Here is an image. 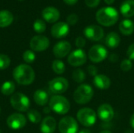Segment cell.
Listing matches in <instances>:
<instances>
[{"instance_id": "cell-34", "label": "cell", "mask_w": 134, "mask_h": 133, "mask_svg": "<svg viewBox=\"0 0 134 133\" xmlns=\"http://www.w3.org/2000/svg\"><path fill=\"white\" fill-rule=\"evenodd\" d=\"M86 45V40L84 38L82 37H78L75 40V45L79 48V49H82Z\"/></svg>"}, {"instance_id": "cell-35", "label": "cell", "mask_w": 134, "mask_h": 133, "mask_svg": "<svg viewBox=\"0 0 134 133\" xmlns=\"http://www.w3.org/2000/svg\"><path fill=\"white\" fill-rule=\"evenodd\" d=\"M100 2V0H85L86 5L90 7V8L97 7L99 5Z\"/></svg>"}, {"instance_id": "cell-40", "label": "cell", "mask_w": 134, "mask_h": 133, "mask_svg": "<svg viewBox=\"0 0 134 133\" xmlns=\"http://www.w3.org/2000/svg\"><path fill=\"white\" fill-rule=\"evenodd\" d=\"M130 125H131V127L134 129V113L133 114V115L131 116V118H130Z\"/></svg>"}, {"instance_id": "cell-28", "label": "cell", "mask_w": 134, "mask_h": 133, "mask_svg": "<svg viewBox=\"0 0 134 133\" xmlns=\"http://www.w3.org/2000/svg\"><path fill=\"white\" fill-rule=\"evenodd\" d=\"M27 118H28V120L34 123V124H38L41 122L42 120V116H41V114L35 111V110H31L27 112Z\"/></svg>"}, {"instance_id": "cell-37", "label": "cell", "mask_w": 134, "mask_h": 133, "mask_svg": "<svg viewBox=\"0 0 134 133\" xmlns=\"http://www.w3.org/2000/svg\"><path fill=\"white\" fill-rule=\"evenodd\" d=\"M88 72L92 76H96L97 74V68L93 65H90L88 67Z\"/></svg>"}, {"instance_id": "cell-17", "label": "cell", "mask_w": 134, "mask_h": 133, "mask_svg": "<svg viewBox=\"0 0 134 133\" xmlns=\"http://www.w3.org/2000/svg\"><path fill=\"white\" fill-rule=\"evenodd\" d=\"M43 19L48 23H55L60 18V12L57 9L49 6L43 9L42 13Z\"/></svg>"}, {"instance_id": "cell-10", "label": "cell", "mask_w": 134, "mask_h": 133, "mask_svg": "<svg viewBox=\"0 0 134 133\" xmlns=\"http://www.w3.org/2000/svg\"><path fill=\"white\" fill-rule=\"evenodd\" d=\"M49 45V40L47 37L43 35L34 36L30 41V47L33 51L42 52L48 49Z\"/></svg>"}, {"instance_id": "cell-8", "label": "cell", "mask_w": 134, "mask_h": 133, "mask_svg": "<svg viewBox=\"0 0 134 133\" xmlns=\"http://www.w3.org/2000/svg\"><path fill=\"white\" fill-rule=\"evenodd\" d=\"M68 81L62 77L55 78L51 80L49 83V89L53 94L59 95L66 92L68 89Z\"/></svg>"}, {"instance_id": "cell-6", "label": "cell", "mask_w": 134, "mask_h": 133, "mask_svg": "<svg viewBox=\"0 0 134 133\" xmlns=\"http://www.w3.org/2000/svg\"><path fill=\"white\" fill-rule=\"evenodd\" d=\"M77 119L83 126L90 127L95 124L97 120V114L93 109L85 107L80 109L78 111Z\"/></svg>"}, {"instance_id": "cell-14", "label": "cell", "mask_w": 134, "mask_h": 133, "mask_svg": "<svg viewBox=\"0 0 134 133\" xmlns=\"http://www.w3.org/2000/svg\"><path fill=\"white\" fill-rule=\"evenodd\" d=\"M69 33V25L65 22H58L51 28V34L56 38H62Z\"/></svg>"}, {"instance_id": "cell-9", "label": "cell", "mask_w": 134, "mask_h": 133, "mask_svg": "<svg viewBox=\"0 0 134 133\" xmlns=\"http://www.w3.org/2000/svg\"><path fill=\"white\" fill-rule=\"evenodd\" d=\"M58 128L60 133H77L79 129L76 120L70 116L63 118L59 122Z\"/></svg>"}, {"instance_id": "cell-43", "label": "cell", "mask_w": 134, "mask_h": 133, "mask_svg": "<svg viewBox=\"0 0 134 133\" xmlns=\"http://www.w3.org/2000/svg\"><path fill=\"white\" fill-rule=\"evenodd\" d=\"M100 133H112V132H111L110 131H108V130H104V131H102V132H100Z\"/></svg>"}, {"instance_id": "cell-1", "label": "cell", "mask_w": 134, "mask_h": 133, "mask_svg": "<svg viewBox=\"0 0 134 133\" xmlns=\"http://www.w3.org/2000/svg\"><path fill=\"white\" fill-rule=\"evenodd\" d=\"M13 76L14 80L20 85H31L35 78L33 68L27 64H20L13 69Z\"/></svg>"}, {"instance_id": "cell-27", "label": "cell", "mask_w": 134, "mask_h": 133, "mask_svg": "<svg viewBox=\"0 0 134 133\" xmlns=\"http://www.w3.org/2000/svg\"><path fill=\"white\" fill-rule=\"evenodd\" d=\"M72 78H73V80L75 82H77V83H82L86 79V74L80 68L75 69L72 72Z\"/></svg>"}, {"instance_id": "cell-7", "label": "cell", "mask_w": 134, "mask_h": 133, "mask_svg": "<svg viewBox=\"0 0 134 133\" xmlns=\"http://www.w3.org/2000/svg\"><path fill=\"white\" fill-rule=\"evenodd\" d=\"M108 56L107 49L101 45H95L90 48L88 53L89 59L93 63H100Z\"/></svg>"}, {"instance_id": "cell-16", "label": "cell", "mask_w": 134, "mask_h": 133, "mask_svg": "<svg viewBox=\"0 0 134 133\" xmlns=\"http://www.w3.org/2000/svg\"><path fill=\"white\" fill-rule=\"evenodd\" d=\"M97 115L99 118L103 122H110L112 120L115 115L114 110L110 104H101L97 110Z\"/></svg>"}, {"instance_id": "cell-2", "label": "cell", "mask_w": 134, "mask_h": 133, "mask_svg": "<svg viewBox=\"0 0 134 133\" xmlns=\"http://www.w3.org/2000/svg\"><path fill=\"white\" fill-rule=\"evenodd\" d=\"M96 19L100 24L105 27H110L118 21L119 13L116 9L113 7H104L97 11L96 13Z\"/></svg>"}, {"instance_id": "cell-30", "label": "cell", "mask_w": 134, "mask_h": 133, "mask_svg": "<svg viewBox=\"0 0 134 133\" xmlns=\"http://www.w3.org/2000/svg\"><path fill=\"white\" fill-rule=\"evenodd\" d=\"M23 60L27 63H31L35 60V54L32 50H26L23 53Z\"/></svg>"}, {"instance_id": "cell-38", "label": "cell", "mask_w": 134, "mask_h": 133, "mask_svg": "<svg viewBox=\"0 0 134 133\" xmlns=\"http://www.w3.org/2000/svg\"><path fill=\"white\" fill-rule=\"evenodd\" d=\"M118 59H119L118 56H117L116 54H115V53L111 54L110 56H109V60H110L111 62H116V61H118Z\"/></svg>"}, {"instance_id": "cell-20", "label": "cell", "mask_w": 134, "mask_h": 133, "mask_svg": "<svg viewBox=\"0 0 134 133\" xmlns=\"http://www.w3.org/2000/svg\"><path fill=\"white\" fill-rule=\"evenodd\" d=\"M120 12L125 17H131L134 16V0H126L122 2L120 6Z\"/></svg>"}, {"instance_id": "cell-36", "label": "cell", "mask_w": 134, "mask_h": 133, "mask_svg": "<svg viewBox=\"0 0 134 133\" xmlns=\"http://www.w3.org/2000/svg\"><path fill=\"white\" fill-rule=\"evenodd\" d=\"M127 56L130 60H134V43L129 46L127 49Z\"/></svg>"}, {"instance_id": "cell-33", "label": "cell", "mask_w": 134, "mask_h": 133, "mask_svg": "<svg viewBox=\"0 0 134 133\" xmlns=\"http://www.w3.org/2000/svg\"><path fill=\"white\" fill-rule=\"evenodd\" d=\"M79 20V16L75 13H71L70 14L68 18H67V24L68 25H75Z\"/></svg>"}, {"instance_id": "cell-25", "label": "cell", "mask_w": 134, "mask_h": 133, "mask_svg": "<svg viewBox=\"0 0 134 133\" xmlns=\"http://www.w3.org/2000/svg\"><path fill=\"white\" fill-rule=\"evenodd\" d=\"M15 91V85L11 81L5 82L1 86V92L5 96H9Z\"/></svg>"}, {"instance_id": "cell-39", "label": "cell", "mask_w": 134, "mask_h": 133, "mask_svg": "<svg viewBox=\"0 0 134 133\" xmlns=\"http://www.w3.org/2000/svg\"><path fill=\"white\" fill-rule=\"evenodd\" d=\"M64 2L69 5H73L77 3L78 0H64Z\"/></svg>"}, {"instance_id": "cell-19", "label": "cell", "mask_w": 134, "mask_h": 133, "mask_svg": "<svg viewBox=\"0 0 134 133\" xmlns=\"http://www.w3.org/2000/svg\"><path fill=\"white\" fill-rule=\"evenodd\" d=\"M93 84L97 89L106 90L111 86V80L105 74H97L93 78Z\"/></svg>"}, {"instance_id": "cell-41", "label": "cell", "mask_w": 134, "mask_h": 133, "mask_svg": "<svg viewBox=\"0 0 134 133\" xmlns=\"http://www.w3.org/2000/svg\"><path fill=\"white\" fill-rule=\"evenodd\" d=\"M104 2H105V3L108 4V5H111V4L114 3L115 0H104Z\"/></svg>"}, {"instance_id": "cell-15", "label": "cell", "mask_w": 134, "mask_h": 133, "mask_svg": "<svg viewBox=\"0 0 134 133\" xmlns=\"http://www.w3.org/2000/svg\"><path fill=\"white\" fill-rule=\"evenodd\" d=\"M71 45L67 41H61L57 42L53 49V54L57 58L65 57L71 51Z\"/></svg>"}, {"instance_id": "cell-44", "label": "cell", "mask_w": 134, "mask_h": 133, "mask_svg": "<svg viewBox=\"0 0 134 133\" xmlns=\"http://www.w3.org/2000/svg\"><path fill=\"white\" fill-rule=\"evenodd\" d=\"M0 112H1V107H0Z\"/></svg>"}, {"instance_id": "cell-31", "label": "cell", "mask_w": 134, "mask_h": 133, "mask_svg": "<svg viewBox=\"0 0 134 133\" xmlns=\"http://www.w3.org/2000/svg\"><path fill=\"white\" fill-rule=\"evenodd\" d=\"M10 58L5 54H0V70H5L6 69L9 64H10Z\"/></svg>"}, {"instance_id": "cell-24", "label": "cell", "mask_w": 134, "mask_h": 133, "mask_svg": "<svg viewBox=\"0 0 134 133\" xmlns=\"http://www.w3.org/2000/svg\"><path fill=\"white\" fill-rule=\"evenodd\" d=\"M119 30L124 35H130L134 31V23L130 20H124L119 24Z\"/></svg>"}, {"instance_id": "cell-22", "label": "cell", "mask_w": 134, "mask_h": 133, "mask_svg": "<svg viewBox=\"0 0 134 133\" xmlns=\"http://www.w3.org/2000/svg\"><path fill=\"white\" fill-rule=\"evenodd\" d=\"M121 39L119 35L115 32H110L107 34L105 38V43L108 47L111 49L117 48L120 44Z\"/></svg>"}, {"instance_id": "cell-11", "label": "cell", "mask_w": 134, "mask_h": 133, "mask_svg": "<svg viewBox=\"0 0 134 133\" xmlns=\"http://www.w3.org/2000/svg\"><path fill=\"white\" fill-rule=\"evenodd\" d=\"M6 123L9 129L13 130H17L25 126L27 123V120L23 114L14 113L8 117L6 120Z\"/></svg>"}, {"instance_id": "cell-45", "label": "cell", "mask_w": 134, "mask_h": 133, "mask_svg": "<svg viewBox=\"0 0 134 133\" xmlns=\"http://www.w3.org/2000/svg\"><path fill=\"white\" fill-rule=\"evenodd\" d=\"M19 1H23V0H19Z\"/></svg>"}, {"instance_id": "cell-18", "label": "cell", "mask_w": 134, "mask_h": 133, "mask_svg": "<svg viewBox=\"0 0 134 133\" xmlns=\"http://www.w3.org/2000/svg\"><path fill=\"white\" fill-rule=\"evenodd\" d=\"M57 122L51 116L46 117L41 123L40 130L42 133H53L56 130Z\"/></svg>"}, {"instance_id": "cell-26", "label": "cell", "mask_w": 134, "mask_h": 133, "mask_svg": "<svg viewBox=\"0 0 134 133\" xmlns=\"http://www.w3.org/2000/svg\"><path fill=\"white\" fill-rule=\"evenodd\" d=\"M52 69L56 74H61L65 71V65L63 61L60 60H55L52 63Z\"/></svg>"}, {"instance_id": "cell-12", "label": "cell", "mask_w": 134, "mask_h": 133, "mask_svg": "<svg viewBox=\"0 0 134 133\" xmlns=\"http://www.w3.org/2000/svg\"><path fill=\"white\" fill-rule=\"evenodd\" d=\"M87 60V56L86 53L82 49H78L74 50L68 58V62L70 65L73 67L82 66L86 63Z\"/></svg>"}, {"instance_id": "cell-5", "label": "cell", "mask_w": 134, "mask_h": 133, "mask_svg": "<svg viewBox=\"0 0 134 133\" xmlns=\"http://www.w3.org/2000/svg\"><path fill=\"white\" fill-rule=\"evenodd\" d=\"M10 104L13 109L20 112H24L28 111L30 107V100L26 95L21 92H16L12 95L10 98Z\"/></svg>"}, {"instance_id": "cell-3", "label": "cell", "mask_w": 134, "mask_h": 133, "mask_svg": "<svg viewBox=\"0 0 134 133\" xmlns=\"http://www.w3.org/2000/svg\"><path fill=\"white\" fill-rule=\"evenodd\" d=\"M49 108L57 114H65L70 110V103L67 98L60 95H55L49 100Z\"/></svg>"}, {"instance_id": "cell-29", "label": "cell", "mask_w": 134, "mask_h": 133, "mask_svg": "<svg viewBox=\"0 0 134 133\" xmlns=\"http://www.w3.org/2000/svg\"><path fill=\"white\" fill-rule=\"evenodd\" d=\"M33 27H34V30H35V32H37L38 34H41V33H43L46 31V24H45V22L43 20H42L40 19H38L34 22Z\"/></svg>"}, {"instance_id": "cell-13", "label": "cell", "mask_w": 134, "mask_h": 133, "mask_svg": "<svg viewBox=\"0 0 134 133\" xmlns=\"http://www.w3.org/2000/svg\"><path fill=\"white\" fill-rule=\"evenodd\" d=\"M83 33L88 39L93 42L101 40L104 35L103 28L97 25H90L86 27L84 29Z\"/></svg>"}, {"instance_id": "cell-42", "label": "cell", "mask_w": 134, "mask_h": 133, "mask_svg": "<svg viewBox=\"0 0 134 133\" xmlns=\"http://www.w3.org/2000/svg\"><path fill=\"white\" fill-rule=\"evenodd\" d=\"M79 133H91V132L90 130H88V129H82Z\"/></svg>"}, {"instance_id": "cell-21", "label": "cell", "mask_w": 134, "mask_h": 133, "mask_svg": "<svg viewBox=\"0 0 134 133\" xmlns=\"http://www.w3.org/2000/svg\"><path fill=\"white\" fill-rule=\"evenodd\" d=\"M34 100L36 104L39 106H45L49 101V95L45 90H36L33 96Z\"/></svg>"}, {"instance_id": "cell-4", "label": "cell", "mask_w": 134, "mask_h": 133, "mask_svg": "<svg viewBox=\"0 0 134 133\" xmlns=\"http://www.w3.org/2000/svg\"><path fill=\"white\" fill-rule=\"evenodd\" d=\"M93 88L87 85L82 84L79 85L74 92V100L79 104H86L88 103L93 96Z\"/></svg>"}, {"instance_id": "cell-32", "label": "cell", "mask_w": 134, "mask_h": 133, "mask_svg": "<svg viewBox=\"0 0 134 133\" xmlns=\"http://www.w3.org/2000/svg\"><path fill=\"white\" fill-rule=\"evenodd\" d=\"M120 67H121L122 71H126V72L130 71L133 67V63L130 60L126 59L122 61V63L120 64Z\"/></svg>"}, {"instance_id": "cell-23", "label": "cell", "mask_w": 134, "mask_h": 133, "mask_svg": "<svg viewBox=\"0 0 134 133\" xmlns=\"http://www.w3.org/2000/svg\"><path fill=\"white\" fill-rule=\"evenodd\" d=\"M13 21V15L9 10L0 11V27L9 26Z\"/></svg>"}]
</instances>
